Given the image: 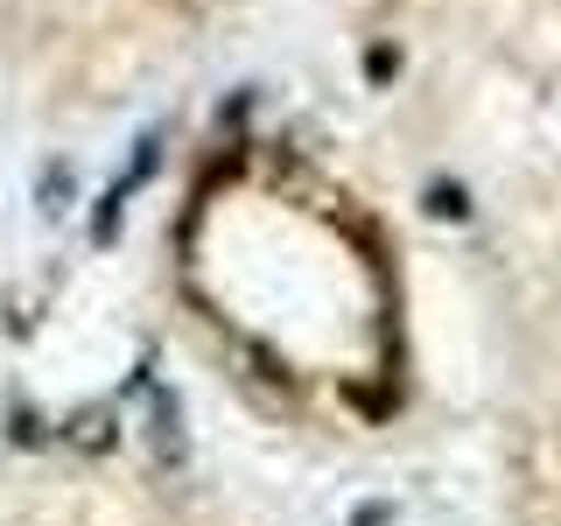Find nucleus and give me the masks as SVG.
Here are the masks:
<instances>
[{
    "instance_id": "obj_1",
    "label": "nucleus",
    "mask_w": 561,
    "mask_h": 526,
    "mask_svg": "<svg viewBox=\"0 0 561 526\" xmlns=\"http://www.w3.org/2000/svg\"><path fill=\"white\" fill-rule=\"evenodd\" d=\"M43 197H49V210H64V197H78V175H70V162H49Z\"/></svg>"
}]
</instances>
